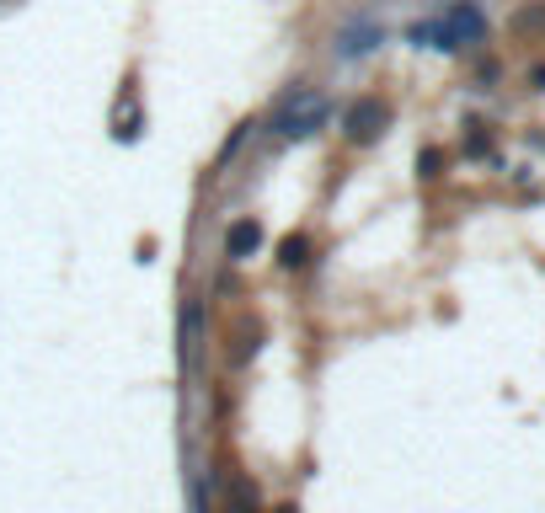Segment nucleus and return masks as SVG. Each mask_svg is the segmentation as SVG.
Instances as JSON below:
<instances>
[{
  "instance_id": "nucleus-7",
  "label": "nucleus",
  "mask_w": 545,
  "mask_h": 513,
  "mask_svg": "<svg viewBox=\"0 0 545 513\" xmlns=\"http://www.w3.org/2000/svg\"><path fill=\"white\" fill-rule=\"evenodd\" d=\"M305 252H310V241H305V236H289L284 246H278V262H284V268H300Z\"/></svg>"
},
{
  "instance_id": "nucleus-2",
  "label": "nucleus",
  "mask_w": 545,
  "mask_h": 513,
  "mask_svg": "<svg viewBox=\"0 0 545 513\" xmlns=\"http://www.w3.org/2000/svg\"><path fill=\"white\" fill-rule=\"evenodd\" d=\"M385 123H391V107L375 102V97L353 102L348 113H342V129H348L353 145H369V139H380V134H385Z\"/></svg>"
},
{
  "instance_id": "nucleus-3",
  "label": "nucleus",
  "mask_w": 545,
  "mask_h": 513,
  "mask_svg": "<svg viewBox=\"0 0 545 513\" xmlns=\"http://www.w3.org/2000/svg\"><path fill=\"white\" fill-rule=\"evenodd\" d=\"M257 246H262V225H257V220H236V225H230V236H225L230 262H246Z\"/></svg>"
},
{
  "instance_id": "nucleus-10",
  "label": "nucleus",
  "mask_w": 545,
  "mask_h": 513,
  "mask_svg": "<svg viewBox=\"0 0 545 513\" xmlns=\"http://www.w3.org/2000/svg\"><path fill=\"white\" fill-rule=\"evenodd\" d=\"M278 513H294V508H278Z\"/></svg>"
},
{
  "instance_id": "nucleus-6",
  "label": "nucleus",
  "mask_w": 545,
  "mask_h": 513,
  "mask_svg": "<svg viewBox=\"0 0 545 513\" xmlns=\"http://www.w3.org/2000/svg\"><path fill=\"white\" fill-rule=\"evenodd\" d=\"M375 43H380V27H348V33L337 38V54H342V59H353V54L375 49Z\"/></svg>"
},
{
  "instance_id": "nucleus-1",
  "label": "nucleus",
  "mask_w": 545,
  "mask_h": 513,
  "mask_svg": "<svg viewBox=\"0 0 545 513\" xmlns=\"http://www.w3.org/2000/svg\"><path fill=\"white\" fill-rule=\"evenodd\" d=\"M326 113H332V102L316 97V91H294V97L284 102V113L273 118V129L284 134V139H305V134H316Z\"/></svg>"
},
{
  "instance_id": "nucleus-4",
  "label": "nucleus",
  "mask_w": 545,
  "mask_h": 513,
  "mask_svg": "<svg viewBox=\"0 0 545 513\" xmlns=\"http://www.w3.org/2000/svg\"><path fill=\"white\" fill-rule=\"evenodd\" d=\"M225 513H262V497H257V487H252V476H236V481H230Z\"/></svg>"
},
{
  "instance_id": "nucleus-9",
  "label": "nucleus",
  "mask_w": 545,
  "mask_h": 513,
  "mask_svg": "<svg viewBox=\"0 0 545 513\" xmlns=\"http://www.w3.org/2000/svg\"><path fill=\"white\" fill-rule=\"evenodd\" d=\"M417 171H423V177H439V150H423V155H417Z\"/></svg>"
},
{
  "instance_id": "nucleus-5",
  "label": "nucleus",
  "mask_w": 545,
  "mask_h": 513,
  "mask_svg": "<svg viewBox=\"0 0 545 513\" xmlns=\"http://www.w3.org/2000/svg\"><path fill=\"white\" fill-rule=\"evenodd\" d=\"M198 332H204V310H198L193 300H188V310H182V364H198Z\"/></svg>"
},
{
  "instance_id": "nucleus-8",
  "label": "nucleus",
  "mask_w": 545,
  "mask_h": 513,
  "mask_svg": "<svg viewBox=\"0 0 545 513\" xmlns=\"http://www.w3.org/2000/svg\"><path fill=\"white\" fill-rule=\"evenodd\" d=\"M513 27H519V33H545V11L535 6V11H519V17H513Z\"/></svg>"
}]
</instances>
